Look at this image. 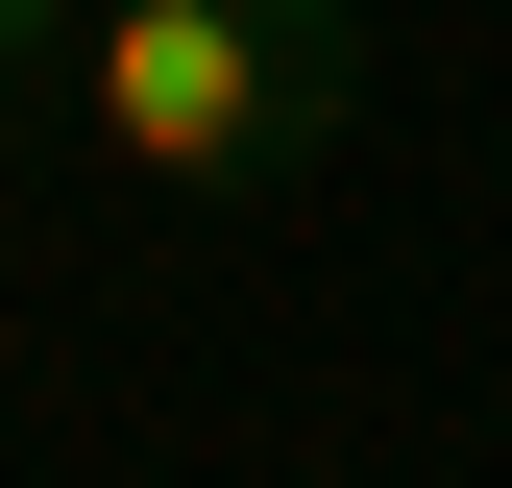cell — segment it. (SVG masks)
I'll return each instance as SVG.
<instances>
[{"label":"cell","mask_w":512,"mask_h":488,"mask_svg":"<svg viewBox=\"0 0 512 488\" xmlns=\"http://www.w3.org/2000/svg\"><path fill=\"white\" fill-rule=\"evenodd\" d=\"M49 74H74V122L147 171V196H269V171L342 147L366 0H98Z\"/></svg>","instance_id":"6da1fadb"},{"label":"cell","mask_w":512,"mask_h":488,"mask_svg":"<svg viewBox=\"0 0 512 488\" xmlns=\"http://www.w3.org/2000/svg\"><path fill=\"white\" fill-rule=\"evenodd\" d=\"M98 25V0H0V74H49V49H74Z\"/></svg>","instance_id":"7a4b0ae2"}]
</instances>
